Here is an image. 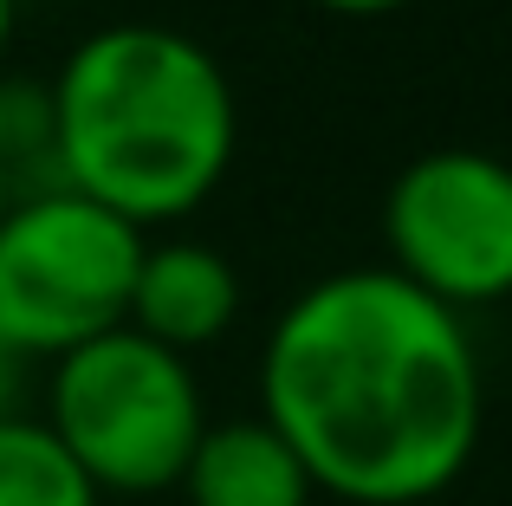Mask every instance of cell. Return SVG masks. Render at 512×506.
Segmentation results:
<instances>
[{
    "instance_id": "6",
    "label": "cell",
    "mask_w": 512,
    "mask_h": 506,
    "mask_svg": "<svg viewBox=\"0 0 512 506\" xmlns=\"http://www.w3.org/2000/svg\"><path fill=\"white\" fill-rule=\"evenodd\" d=\"M234 318H240V273L221 247L208 241L143 247L137 279H130V312H124V325L137 338L188 357V351L221 344L234 331Z\"/></svg>"
},
{
    "instance_id": "4",
    "label": "cell",
    "mask_w": 512,
    "mask_h": 506,
    "mask_svg": "<svg viewBox=\"0 0 512 506\" xmlns=\"http://www.w3.org/2000/svg\"><path fill=\"white\" fill-rule=\"evenodd\" d=\"M143 234L72 189L0 208V344L13 357H65L130 312Z\"/></svg>"
},
{
    "instance_id": "10",
    "label": "cell",
    "mask_w": 512,
    "mask_h": 506,
    "mask_svg": "<svg viewBox=\"0 0 512 506\" xmlns=\"http://www.w3.org/2000/svg\"><path fill=\"white\" fill-rule=\"evenodd\" d=\"M312 7L350 13V20H376V13H396V7H409V0H312Z\"/></svg>"
},
{
    "instance_id": "12",
    "label": "cell",
    "mask_w": 512,
    "mask_h": 506,
    "mask_svg": "<svg viewBox=\"0 0 512 506\" xmlns=\"http://www.w3.org/2000/svg\"><path fill=\"white\" fill-rule=\"evenodd\" d=\"M13 20H20V0H0V59H7V39H13Z\"/></svg>"
},
{
    "instance_id": "1",
    "label": "cell",
    "mask_w": 512,
    "mask_h": 506,
    "mask_svg": "<svg viewBox=\"0 0 512 506\" xmlns=\"http://www.w3.org/2000/svg\"><path fill=\"white\" fill-rule=\"evenodd\" d=\"M260 416L286 435L318 494L422 506L467 474L487 422L461 312L389 266L325 273L273 318Z\"/></svg>"
},
{
    "instance_id": "9",
    "label": "cell",
    "mask_w": 512,
    "mask_h": 506,
    "mask_svg": "<svg viewBox=\"0 0 512 506\" xmlns=\"http://www.w3.org/2000/svg\"><path fill=\"white\" fill-rule=\"evenodd\" d=\"M0 182H7V202L65 189V176H59V124H52L46 85L0 78Z\"/></svg>"
},
{
    "instance_id": "13",
    "label": "cell",
    "mask_w": 512,
    "mask_h": 506,
    "mask_svg": "<svg viewBox=\"0 0 512 506\" xmlns=\"http://www.w3.org/2000/svg\"><path fill=\"white\" fill-rule=\"evenodd\" d=\"M0 208H7V182H0Z\"/></svg>"
},
{
    "instance_id": "11",
    "label": "cell",
    "mask_w": 512,
    "mask_h": 506,
    "mask_svg": "<svg viewBox=\"0 0 512 506\" xmlns=\"http://www.w3.org/2000/svg\"><path fill=\"white\" fill-rule=\"evenodd\" d=\"M20 364H26V357H13L7 344H0V416H13V396H20Z\"/></svg>"
},
{
    "instance_id": "8",
    "label": "cell",
    "mask_w": 512,
    "mask_h": 506,
    "mask_svg": "<svg viewBox=\"0 0 512 506\" xmlns=\"http://www.w3.org/2000/svg\"><path fill=\"white\" fill-rule=\"evenodd\" d=\"M104 494L78 474L59 435L33 416H0V506H98Z\"/></svg>"
},
{
    "instance_id": "7",
    "label": "cell",
    "mask_w": 512,
    "mask_h": 506,
    "mask_svg": "<svg viewBox=\"0 0 512 506\" xmlns=\"http://www.w3.org/2000/svg\"><path fill=\"white\" fill-rule=\"evenodd\" d=\"M175 487L188 494V506H312L318 500L312 474L299 468V455L266 416L208 422Z\"/></svg>"
},
{
    "instance_id": "5",
    "label": "cell",
    "mask_w": 512,
    "mask_h": 506,
    "mask_svg": "<svg viewBox=\"0 0 512 506\" xmlns=\"http://www.w3.org/2000/svg\"><path fill=\"white\" fill-rule=\"evenodd\" d=\"M389 273L448 312L512 299V163L428 150L383 195Z\"/></svg>"
},
{
    "instance_id": "3",
    "label": "cell",
    "mask_w": 512,
    "mask_h": 506,
    "mask_svg": "<svg viewBox=\"0 0 512 506\" xmlns=\"http://www.w3.org/2000/svg\"><path fill=\"white\" fill-rule=\"evenodd\" d=\"M46 429L98 494H163L182 481L208 409L188 357L117 325L52 357Z\"/></svg>"
},
{
    "instance_id": "2",
    "label": "cell",
    "mask_w": 512,
    "mask_h": 506,
    "mask_svg": "<svg viewBox=\"0 0 512 506\" xmlns=\"http://www.w3.org/2000/svg\"><path fill=\"white\" fill-rule=\"evenodd\" d=\"M59 176L130 228L182 221L221 189L240 150V104L221 59L175 26L124 20L85 33L46 85Z\"/></svg>"
}]
</instances>
